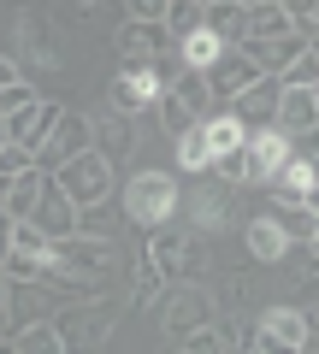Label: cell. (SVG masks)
<instances>
[{"instance_id":"34","label":"cell","mask_w":319,"mask_h":354,"mask_svg":"<svg viewBox=\"0 0 319 354\" xmlns=\"http://www.w3.org/2000/svg\"><path fill=\"white\" fill-rule=\"evenodd\" d=\"M248 272H225V278H219V290H213V301H219V313H225V307H243L248 301Z\"/></svg>"},{"instance_id":"17","label":"cell","mask_w":319,"mask_h":354,"mask_svg":"<svg viewBox=\"0 0 319 354\" xmlns=\"http://www.w3.org/2000/svg\"><path fill=\"white\" fill-rule=\"evenodd\" d=\"M60 313V301H53L48 283H6V319H12V337L30 325H48V319Z\"/></svg>"},{"instance_id":"22","label":"cell","mask_w":319,"mask_h":354,"mask_svg":"<svg viewBox=\"0 0 319 354\" xmlns=\"http://www.w3.org/2000/svg\"><path fill=\"white\" fill-rule=\"evenodd\" d=\"M243 248H248V260H260V266H278L284 254H290V236H284L278 225H272L266 213H255L243 225Z\"/></svg>"},{"instance_id":"31","label":"cell","mask_w":319,"mask_h":354,"mask_svg":"<svg viewBox=\"0 0 319 354\" xmlns=\"http://www.w3.org/2000/svg\"><path fill=\"white\" fill-rule=\"evenodd\" d=\"M36 101H42V95H36L30 77H24V83H12V88H0V124H6V118H24Z\"/></svg>"},{"instance_id":"8","label":"cell","mask_w":319,"mask_h":354,"mask_svg":"<svg viewBox=\"0 0 319 354\" xmlns=\"http://www.w3.org/2000/svg\"><path fill=\"white\" fill-rule=\"evenodd\" d=\"M307 342H313V319H302L295 307H266L255 319V342L248 348L255 354H302Z\"/></svg>"},{"instance_id":"15","label":"cell","mask_w":319,"mask_h":354,"mask_svg":"<svg viewBox=\"0 0 319 354\" xmlns=\"http://www.w3.org/2000/svg\"><path fill=\"white\" fill-rule=\"evenodd\" d=\"M284 160H290V142H284L278 130H260V136H248V142H243V183L272 189V177H278Z\"/></svg>"},{"instance_id":"14","label":"cell","mask_w":319,"mask_h":354,"mask_svg":"<svg viewBox=\"0 0 319 354\" xmlns=\"http://www.w3.org/2000/svg\"><path fill=\"white\" fill-rule=\"evenodd\" d=\"M319 124V88H284L278 95V113H272V130L284 142H307Z\"/></svg>"},{"instance_id":"28","label":"cell","mask_w":319,"mask_h":354,"mask_svg":"<svg viewBox=\"0 0 319 354\" xmlns=\"http://www.w3.org/2000/svg\"><path fill=\"white\" fill-rule=\"evenodd\" d=\"M195 30H201V0H172L166 6V36L183 41V36H195Z\"/></svg>"},{"instance_id":"10","label":"cell","mask_w":319,"mask_h":354,"mask_svg":"<svg viewBox=\"0 0 319 354\" xmlns=\"http://www.w3.org/2000/svg\"><path fill=\"white\" fill-rule=\"evenodd\" d=\"M272 195H284V201H302V207H313V201H319L313 136H307V142H290V160H284V165H278V177H272Z\"/></svg>"},{"instance_id":"40","label":"cell","mask_w":319,"mask_h":354,"mask_svg":"<svg viewBox=\"0 0 319 354\" xmlns=\"http://www.w3.org/2000/svg\"><path fill=\"white\" fill-rule=\"evenodd\" d=\"M0 307H6V272H0Z\"/></svg>"},{"instance_id":"42","label":"cell","mask_w":319,"mask_h":354,"mask_svg":"<svg viewBox=\"0 0 319 354\" xmlns=\"http://www.w3.org/2000/svg\"><path fill=\"white\" fill-rule=\"evenodd\" d=\"M172 354H183V348H172Z\"/></svg>"},{"instance_id":"7","label":"cell","mask_w":319,"mask_h":354,"mask_svg":"<svg viewBox=\"0 0 319 354\" xmlns=\"http://www.w3.org/2000/svg\"><path fill=\"white\" fill-rule=\"evenodd\" d=\"M12 59H18V71H60V36H53V24H48V12H18V24H12Z\"/></svg>"},{"instance_id":"36","label":"cell","mask_w":319,"mask_h":354,"mask_svg":"<svg viewBox=\"0 0 319 354\" xmlns=\"http://www.w3.org/2000/svg\"><path fill=\"white\" fill-rule=\"evenodd\" d=\"M30 165H36V160H30L24 148H12V142H0V177H24Z\"/></svg>"},{"instance_id":"38","label":"cell","mask_w":319,"mask_h":354,"mask_svg":"<svg viewBox=\"0 0 319 354\" xmlns=\"http://www.w3.org/2000/svg\"><path fill=\"white\" fill-rule=\"evenodd\" d=\"M6 254H12V225L0 218V272H6Z\"/></svg>"},{"instance_id":"24","label":"cell","mask_w":319,"mask_h":354,"mask_svg":"<svg viewBox=\"0 0 319 354\" xmlns=\"http://www.w3.org/2000/svg\"><path fill=\"white\" fill-rule=\"evenodd\" d=\"M130 307H136V313H160V307H166V283H160V272H154L148 260H130Z\"/></svg>"},{"instance_id":"6","label":"cell","mask_w":319,"mask_h":354,"mask_svg":"<svg viewBox=\"0 0 319 354\" xmlns=\"http://www.w3.org/2000/svg\"><path fill=\"white\" fill-rule=\"evenodd\" d=\"M160 319H166V330L178 342H190L195 330H207L219 319V301H213V283H172L166 290V307H160Z\"/></svg>"},{"instance_id":"18","label":"cell","mask_w":319,"mask_h":354,"mask_svg":"<svg viewBox=\"0 0 319 354\" xmlns=\"http://www.w3.org/2000/svg\"><path fill=\"white\" fill-rule=\"evenodd\" d=\"M60 113H65L60 101H36L24 118H6V142H12V148H24L30 160H36V153H42V142H48V130L60 124Z\"/></svg>"},{"instance_id":"41","label":"cell","mask_w":319,"mask_h":354,"mask_svg":"<svg viewBox=\"0 0 319 354\" xmlns=\"http://www.w3.org/2000/svg\"><path fill=\"white\" fill-rule=\"evenodd\" d=\"M0 354H12V342H0Z\"/></svg>"},{"instance_id":"16","label":"cell","mask_w":319,"mask_h":354,"mask_svg":"<svg viewBox=\"0 0 319 354\" xmlns=\"http://www.w3.org/2000/svg\"><path fill=\"white\" fill-rule=\"evenodd\" d=\"M89 153H101V160L118 171V165L136 153V118H118V113L89 118Z\"/></svg>"},{"instance_id":"4","label":"cell","mask_w":319,"mask_h":354,"mask_svg":"<svg viewBox=\"0 0 319 354\" xmlns=\"http://www.w3.org/2000/svg\"><path fill=\"white\" fill-rule=\"evenodd\" d=\"M48 183L65 195V201L83 213V207H95V201H113V183H118V171L101 160V153H77V160H65V165H53L48 171Z\"/></svg>"},{"instance_id":"13","label":"cell","mask_w":319,"mask_h":354,"mask_svg":"<svg viewBox=\"0 0 319 354\" xmlns=\"http://www.w3.org/2000/svg\"><path fill=\"white\" fill-rule=\"evenodd\" d=\"M77 153H89V113L65 106V113H60V124H53V130H48V142H42L36 165H42V171H53V165L77 160Z\"/></svg>"},{"instance_id":"5","label":"cell","mask_w":319,"mask_h":354,"mask_svg":"<svg viewBox=\"0 0 319 354\" xmlns=\"http://www.w3.org/2000/svg\"><path fill=\"white\" fill-rule=\"evenodd\" d=\"M230 195H237L230 183H219L213 171H201V177H195V195H183V201H178V218H190L183 230H190V236H201V242L219 236V230L230 225V213H237V207H230Z\"/></svg>"},{"instance_id":"33","label":"cell","mask_w":319,"mask_h":354,"mask_svg":"<svg viewBox=\"0 0 319 354\" xmlns=\"http://www.w3.org/2000/svg\"><path fill=\"white\" fill-rule=\"evenodd\" d=\"M154 124L166 130V136H172V142H178V136H183V130H190V124H195V118H190V113H183V106H178V101H172V95H160V101H154Z\"/></svg>"},{"instance_id":"2","label":"cell","mask_w":319,"mask_h":354,"mask_svg":"<svg viewBox=\"0 0 319 354\" xmlns=\"http://www.w3.org/2000/svg\"><path fill=\"white\" fill-rule=\"evenodd\" d=\"M113 201H118V213H125V225L148 236V230H160V225H178L183 189H178L172 171H136L125 189H113Z\"/></svg>"},{"instance_id":"26","label":"cell","mask_w":319,"mask_h":354,"mask_svg":"<svg viewBox=\"0 0 319 354\" xmlns=\"http://www.w3.org/2000/svg\"><path fill=\"white\" fill-rule=\"evenodd\" d=\"M201 136H207V160H219V153H237L243 148V124L237 118H225V113H213V118H201Z\"/></svg>"},{"instance_id":"39","label":"cell","mask_w":319,"mask_h":354,"mask_svg":"<svg viewBox=\"0 0 319 354\" xmlns=\"http://www.w3.org/2000/svg\"><path fill=\"white\" fill-rule=\"evenodd\" d=\"M0 342H12V319H6V307H0Z\"/></svg>"},{"instance_id":"20","label":"cell","mask_w":319,"mask_h":354,"mask_svg":"<svg viewBox=\"0 0 319 354\" xmlns=\"http://www.w3.org/2000/svg\"><path fill=\"white\" fill-rule=\"evenodd\" d=\"M154 101H160V95H154V83L142 71H118L113 83H107V113H118V118H142Z\"/></svg>"},{"instance_id":"23","label":"cell","mask_w":319,"mask_h":354,"mask_svg":"<svg viewBox=\"0 0 319 354\" xmlns=\"http://www.w3.org/2000/svg\"><path fill=\"white\" fill-rule=\"evenodd\" d=\"M201 30L219 48H243V0H213V6H201Z\"/></svg>"},{"instance_id":"21","label":"cell","mask_w":319,"mask_h":354,"mask_svg":"<svg viewBox=\"0 0 319 354\" xmlns=\"http://www.w3.org/2000/svg\"><path fill=\"white\" fill-rule=\"evenodd\" d=\"M266 218L284 230V236H290V248H313V236H319V218H313V207L272 195V201H266Z\"/></svg>"},{"instance_id":"27","label":"cell","mask_w":319,"mask_h":354,"mask_svg":"<svg viewBox=\"0 0 319 354\" xmlns=\"http://www.w3.org/2000/svg\"><path fill=\"white\" fill-rule=\"evenodd\" d=\"M207 165H213V160H207V136H201V124H190V130H183V136H178V171L201 177Z\"/></svg>"},{"instance_id":"19","label":"cell","mask_w":319,"mask_h":354,"mask_svg":"<svg viewBox=\"0 0 319 354\" xmlns=\"http://www.w3.org/2000/svg\"><path fill=\"white\" fill-rule=\"evenodd\" d=\"M24 225H36L48 242H65V236H77V207L65 201V195L53 189V183H42V195H36V213H30Z\"/></svg>"},{"instance_id":"37","label":"cell","mask_w":319,"mask_h":354,"mask_svg":"<svg viewBox=\"0 0 319 354\" xmlns=\"http://www.w3.org/2000/svg\"><path fill=\"white\" fill-rule=\"evenodd\" d=\"M12 83H24V71H18L12 53H0V88H12Z\"/></svg>"},{"instance_id":"12","label":"cell","mask_w":319,"mask_h":354,"mask_svg":"<svg viewBox=\"0 0 319 354\" xmlns=\"http://www.w3.org/2000/svg\"><path fill=\"white\" fill-rule=\"evenodd\" d=\"M278 95H284V83H278V77H260V83H248L243 95H237V101L225 106V118H237V124H243V136H260V130H272Z\"/></svg>"},{"instance_id":"1","label":"cell","mask_w":319,"mask_h":354,"mask_svg":"<svg viewBox=\"0 0 319 354\" xmlns=\"http://www.w3.org/2000/svg\"><path fill=\"white\" fill-rule=\"evenodd\" d=\"M142 260L160 272V283H207V272H213V254H207L201 236H190L183 225H160L148 230V242H142Z\"/></svg>"},{"instance_id":"11","label":"cell","mask_w":319,"mask_h":354,"mask_svg":"<svg viewBox=\"0 0 319 354\" xmlns=\"http://www.w3.org/2000/svg\"><path fill=\"white\" fill-rule=\"evenodd\" d=\"M113 48H118V71H142L148 59H160V53L172 48V36H166V18L160 24H136V18H125L118 24V36H113Z\"/></svg>"},{"instance_id":"32","label":"cell","mask_w":319,"mask_h":354,"mask_svg":"<svg viewBox=\"0 0 319 354\" xmlns=\"http://www.w3.org/2000/svg\"><path fill=\"white\" fill-rule=\"evenodd\" d=\"M278 83H284V88H319V53L307 48L302 59H290V65L278 71Z\"/></svg>"},{"instance_id":"29","label":"cell","mask_w":319,"mask_h":354,"mask_svg":"<svg viewBox=\"0 0 319 354\" xmlns=\"http://www.w3.org/2000/svg\"><path fill=\"white\" fill-rule=\"evenodd\" d=\"M12 354H65V342L53 337V325H30L12 337Z\"/></svg>"},{"instance_id":"25","label":"cell","mask_w":319,"mask_h":354,"mask_svg":"<svg viewBox=\"0 0 319 354\" xmlns=\"http://www.w3.org/2000/svg\"><path fill=\"white\" fill-rule=\"evenodd\" d=\"M118 230H125V213H118V201H95L77 213V236H95V242H118Z\"/></svg>"},{"instance_id":"3","label":"cell","mask_w":319,"mask_h":354,"mask_svg":"<svg viewBox=\"0 0 319 354\" xmlns=\"http://www.w3.org/2000/svg\"><path fill=\"white\" fill-rule=\"evenodd\" d=\"M118 319H125V301H113V295H95V301L60 307L48 325H53V337L65 342V354H101L107 337L118 330Z\"/></svg>"},{"instance_id":"30","label":"cell","mask_w":319,"mask_h":354,"mask_svg":"<svg viewBox=\"0 0 319 354\" xmlns=\"http://www.w3.org/2000/svg\"><path fill=\"white\" fill-rule=\"evenodd\" d=\"M48 248L53 242L42 236L36 225H12V254H6V260H48Z\"/></svg>"},{"instance_id":"9","label":"cell","mask_w":319,"mask_h":354,"mask_svg":"<svg viewBox=\"0 0 319 354\" xmlns=\"http://www.w3.org/2000/svg\"><path fill=\"white\" fill-rule=\"evenodd\" d=\"M201 83H207V101H213V113H225L237 95H243L248 83H260V71H255V59H248L243 48H225L213 65L201 71Z\"/></svg>"},{"instance_id":"35","label":"cell","mask_w":319,"mask_h":354,"mask_svg":"<svg viewBox=\"0 0 319 354\" xmlns=\"http://www.w3.org/2000/svg\"><path fill=\"white\" fill-rule=\"evenodd\" d=\"M178 348H183V354H230V348H225V337H219L213 325L195 330V337H190V342H178Z\"/></svg>"}]
</instances>
